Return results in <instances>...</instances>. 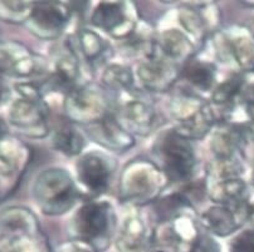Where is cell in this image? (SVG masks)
<instances>
[{
  "label": "cell",
  "instance_id": "obj_1",
  "mask_svg": "<svg viewBox=\"0 0 254 252\" xmlns=\"http://www.w3.org/2000/svg\"><path fill=\"white\" fill-rule=\"evenodd\" d=\"M16 97L9 105V123L20 133L33 138L46 137L49 132V108L34 83H16Z\"/></svg>",
  "mask_w": 254,
  "mask_h": 252
},
{
  "label": "cell",
  "instance_id": "obj_2",
  "mask_svg": "<svg viewBox=\"0 0 254 252\" xmlns=\"http://www.w3.org/2000/svg\"><path fill=\"white\" fill-rule=\"evenodd\" d=\"M33 197L43 213L56 216L65 213L74 206L78 191L64 169L49 168L35 178Z\"/></svg>",
  "mask_w": 254,
  "mask_h": 252
},
{
  "label": "cell",
  "instance_id": "obj_3",
  "mask_svg": "<svg viewBox=\"0 0 254 252\" xmlns=\"http://www.w3.org/2000/svg\"><path fill=\"white\" fill-rule=\"evenodd\" d=\"M159 168L171 182H187L194 174L196 156L191 142L175 131L161 134L154 147Z\"/></svg>",
  "mask_w": 254,
  "mask_h": 252
},
{
  "label": "cell",
  "instance_id": "obj_4",
  "mask_svg": "<svg viewBox=\"0 0 254 252\" xmlns=\"http://www.w3.org/2000/svg\"><path fill=\"white\" fill-rule=\"evenodd\" d=\"M174 131L187 140H200L213 128L215 112L209 103L191 93H180L170 103Z\"/></svg>",
  "mask_w": 254,
  "mask_h": 252
},
{
  "label": "cell",
  "instance_id": "obj_5",
  "mask_svg": "<svg viewBox=\"0 0 254 252\" xmlns=\"http://www.w3.org/2000/svg\"><path fill=\"white\" fill-rule=\"evenodd\" d=\"M115 227V212L107 202H89L76 212L72 220L74 236L91 246L102 247Z\"/></svg>",
  "mask_w": 254,
  "mask_h": 252
},
{
  "label": "cell",
  "instance_id": "obj_6",
  "mask_svg": "<svg viewBox=\"0 0 254 252\" xmlns=\"http://www.w3.org/2000/svg\"><path fill=\"white\" fill-rule=\"evenodd\" d=\"M164 172L147 161H135L125 168L120 183L121 197L127 202L142 203L152 200L165 186Z\"/></svg>",
  "mask_w": 254,
  "mask_h": 252
},
{
  "label": "cell",
  "instance_id": "obj_7",
  "mask_svg": "<svg viewBox=\"0 0 254 252\" xmlns=\"http://www.w3.org/2000/svg\"><path fill=\"white\" fill-rule=\"evenodd\" d=\"M111 103L105 92L95 86H81L65 96L64 110L68 119L84 126L96 123L110 115Z\"/></svg>",
  "mask_w": 254,
  "mask_h": 252
},
{
  "label": "cell",
  "instance_id": "obj_8",
  "mask_svg": "<svg viewBox=\"0 0 254 252\" xmlns=\"http://www.w3.org/2000/svg\"><path fill=\"white\" fill-rule=\"evenodd\" d=\"M91 23L111 37L124 41L132 34L140 22L132 3L102 1L92 11Z\"/></svg>",
  "mask_w": 254,
  "mask_h": 252
},
{
  "label": "cell",
  "instance_id": "obj_9",
  "mask_svg": "<svg viewBox=\"0 0 254 252\" xmlns=\"http://www.w3.org/2000/svg\"><path fill=\"white\" fill-rule=\"evenodd\" d=\"M216 51L220 59L232 63L241 73L254 72V35L251 30L234 27L216 38Z\"/></svg>",
  "mask_w": 254,
  "mask_h": 252
},
{
  "label": "cell",
  "instance_id": "obj_10",
  "mask_svg": "<svg viewBox=\"0 0 254 252\" xmlns=\"http://www.w3.org/2000/svg\"><path fill=\"white\" fill-rule=\"evenodd\" d=\"M196 223L187 213L161 221L154 234L159 252H190L199 237Z\"/></svg>",
  "mask_w": 254,
  "mask_h": 252
},
{
  "label": "cell",
  "instance_id": "obj_11",
  "mask_svg": "<svg viewBox=\"0 0 254 252\" xmlns=\"http://www.w3.org/2000/svg\"><path fill=\"white\" fill-rule=\"evenodd\" d=\"M46 60L18 42L0 43V73L13 78H29L46 72Z\"/></svg>",
  "mask_w": 254,
  "mask_h": 252
},
{
  "label": "cell",
  "instance_id": "obj_12",
  "mask_svg": "<svg viewBox=\"0 0 254 252\" xmlns=\"http://www.w3.org/2000/svg\"><path fill=\"white\" fill-rule=\"evenodd\" d=\"M68 4L60 1L34 3L32 14L25 22L30 33L42 39H56L62 34L70 18Z\"/></svg>",
  "mask_w": 254,
  "mask_h": 252
},
{
  "label": "cell",
  "instance_id": "obj_13",
  "mask_svg": "<svg viewBox=\"0 0 254 252\" xmlns=\"http://www.w3.org/2000/svg\"><path fill=\"white\" fill-rule=\"evenodd\" d=\"M29 163V150L10 137L0 140V200L13 192Z\"/></svg>",
  "mask_w": 254,
  "mask_h": 252
},
{
  "label": "cell",
  "instance_id": "obj_14",
  "mask_svg": "<svg viewBox=\"0 0 254 252\" xmlns=\"http://www.w3.org/2000/svg\"><path fill=\"white\" fill-rule=\"evenodd\" d=\"M254 206L251 202L238 204H216L203 212L200 222L216 236L225 237L234 234L244 223L251 221Z\"/></svg>",
  "mask_w": 254,
  "mask_h": 252
},
{
  "label": "cell",
  "instance_id": "obj_15",
  "mask_svg": "<svg viewBox=\"0 0 254 252\" xmlns=\"http://www.w3.org/2000/svg\"><path fill=\"white\" fill-rule=\"evenodd\" d=\"M120 102V123L130 133L147 136L156 124L155 108L136 92H125Z\"/></svg>",
  "mask_w": 254,
  "mask_h": 252
},
{
  "label": "cell",
  "instance_id": "obj_16",
  "mask_svg": "<svg viewBox=\"0 0 254 252\" xmlns=\"http://www.w3.org/2000/svg\"><path fill=\"white\" fill-rule=\"evenodd\" d=\"M138 82L150 92H165L171 88L179 77L178 65L152 51L142 58L136 69Z\"/></svg>",
  "mask_w": 254,
  "mask_h": 252
},
{
  "label": "cell",
  "instance_id": "obj_17",
  "mask_svg": "<svg viewBox=\"0 0 254 252\" xmlns=\"http://www.w3.org/2000/svg\"><path fill=\"white\" fill-rule=\"evenodd\" d=\"M76 169L82 187L93 196H98L107 190L114 172L111 161L98 153L82 156L77 162Z\"/></svg>",
  "mask_w": 254,
  "mask_h": 252
},
{
  "label": "cell",
  "instance_id": "obj_18",
  "mask_svg": "<svg viewBox=\"0 0 254 252\" xmlns=\"http://www.w3.org/2000/svg\"><path fill=\"white\" fill-rule=\"evenodd\" d=\"M87 133L96 143L107 150L124 152L133 146L132 134L124 128L120 121L111 114L96 123L86 126Z\"/></svg>",
  "mask_w": 254,
  "mask_h": 252
},
{
  "label": "cell",
  "instance_id": "obj_19",
  "mask_svg": "<svg viewBox=\"0 0 254 252\" xmlns=\"http://www.w3.org/2000/svg\"><path fill=\"white\" fill-rule=\"evenodd\" d=\"M37 234H39V225L29 209L10 207L0 213V240L6 245L20 237Z\"/></svg>",
  "mask_w": 254,
  "mask_h": 252
},
{
  "label": "cell",
  "instance_id": "obj_20",
  "mask_svg": "<svg viewBox=\"0 0 254 252\" xmlns=\"http://www.w3.org/2000/svg\"><path fill=\"white\" fill-rule=\"evenodd\" d=\"M79 77V63L76 51L72 48H65L54 58L53 69L49 74V87L54 91L63 92L67 96L77 88Z\"/></svg>",
  "mask_w": 254,
  "mask_h": 252
},
{
  "label": "cell",
  "instance_id": "obj_21",
  "mask_svg": "<svg viewBox=\"0 0 254 252\" xmlns=\"http://www.w3.org/2000/svg\"><path fill=\"white\" fill-rule=\"evenodd\" d=\"M251 128L237 123H224L213 134L210 148L215 159L237 158L239 151L243 150Z\"/></svg>",
  "mask_w": 254,
  "mask_h": 252
},
{
  "label": "cell",
  "instance_id": "obj_22",
  "mask_svg": "<svg viewBox=\"0 0 254 252\" xmlns=\"http://www.w3.org/2000/svg\"><path fill=\"white\" fill-rule=\"evenodd\" d=\"M154 53L162 56L164 59L178 65L185 60L189 62L190 56L194 51V44L190 38L181 30L166 29L155 38Z\"/></svg>",
  "mask_w": 254,
  "mask_h": 252
},
{
  "label": "cell",
  "instance_id": "obj_23",
  "mask_svg": "<svg viewBox=\"0 0 254 252\" xmlns=\"http://www.w3.org/2000/svg\"><path fill=\"white\" fill-rule=\"evenodd\" d=\"M208 192L210 199L219 204H238L249 202L248 186L243 177H209Z\"/></svg>",
  "mask_w": 254,
  "mask_h": 252
},
{
  "label": "cell",
  "instance_id": "obj_24",
  "mask_svg": "<svg viewBox=\"0 0 254 252\" xmlns=\"http://www.w3.org/2000/svg\"><path fill=\"white\" fill-rule=\"evenodd\" d=\"M74 41L76 50H78L79 55L92 67H100L111 58V46L95 30L79 29Z\"/></svg>",
  "mask_w": 254,
  "mask_h": 252
},
{
  "label": "cell",
  "instance_id": "obj_25",
  "mask_svg": "<svg viewBox=\"0 0 254 252\" xmlns=\"http://www.w3.org/2000/svg\"><path fill=\"white\" fill-rule=\"evenodd\" d=\"M146 226L137 215H127L124 218L116 246L119 252H147L150 246Z\"/></svg>",
  "mask_w": 254,
  "mask_h": 252
},
{
  "label": "cell",
  "instance_id": "obj_26",
  "mask_svg": "<svg viewBox=\"0 0 254 252\" xmlns=\"http://www.w3.org/2000/svg\"><path fill=\"white\" fill-rule=\"evenodd\" d=\"M246 88V78L244 73L237 72L228 77L224 82L216 87L211 96V102L214 107L220 109L219 112L225 114L232 110L238 104H241L242 96Z\"/></svg>",
  "mask_w": 254,
  "mask_h": 252
},
{
  "label": "cell",
  "instance_id": "obj_27",
  "mask_svg": "<svg viewBox=\"0 0 254 252\" xmlns=\"http://www.w3.org/2000/svg\"><path fill=\"white\" fill-rule=\"evenodd\" d=\"M183 77L192 88L200 92H209L215 83L216 68L211 62L189 60L183 70Z\"/></svg>",
  "mask_w": 254,
  "mask_h": 252
},
{
  "label": "cell",
  "instance_id": "obj_28",
  "mask_svg": "<svg viewBox=\"0 0 254 252\" xmlns=\"http://www.w3.org/2000/svg\"><path fill=\"white\" fill-rule=\"evenodd\" d=\"M179 23L184 28L185 34L194 41H203L209 27H211L205 14L195 4H190L188 8L179 11Z\"/></svg>",
  "mask_w": 254,
  "mask_h": 252
},
{
  "label": "cell",
  "instance_id": "obj_29",
  "mask_svg": "<svg viewBox=\"0 0 254 252\" xmlns=\"http://www.w3.org/2000/svg\"><path fill=\"white\" fill-rule=\"evenodd\" d=\"M54 148L65 156H77L84 148V138L70 124H62L53 133Z\"/></svg>",
  "mask_w": 254,
  "mask_h": 252
},
{
  "label": "cell",
  "instance_id": "obj_30",
  "mask_svg": "<svg viewBox=\"0 0 254 252\" xmlns=\"http://www.w3.org/2000/svg\"><path fill=\"white\" fill-rule=\"evenodd\" d=\"M155 46V38L151 29L145 24L138 23L136 29L130 37L124 39L121 48L127 55H142V58L152 53Z\"/></svg>",
  "mask_w": 254,
  "mask_h": 252
},
{
  "label": "cell",
  "instance_id": "obj_31",
  "mask_svg": "<svg viewBox=\"0 0 254 252\" xmlns=\"http://www.w3.org/2000/svg\"><path fill=\"white\" fill-rule=\"evenodd\" d=\"M102 81L108 88L115 91L125 92L133 91V75L130 68L125 67L121 64H111L106 68L103 72Z\"/></svg>",
  "mask_w": 254,
  "mask_h": 252
},
{
  "label": "cell",
  "instance_id": "obj_32",
  "mask_svg": "<svg viewBox=\"0 0 254 252\" xmlns=\"http://www.w3.org/2000/svg\"><path fill=\"white\" fill-rule=\"evenodd\" d=\"M34 3L0 1V19L9 23H24L32 14Z\"/></svg>",
  "mask_w": 254,
  "mask_h": 252
},
{
  "label": "cell",
  "instance_id": "obj_33",
  "mask_svg": "<svg viewBox=\"0 0 254 252\" xmlns=\"http://www.w3.org/2000/svg\"><path fill=\"white\" fill-rule=\"evenodd\" d=\"M229 252H254V231H243L235 236L229 245Z\"/></svg>",
  "mask_w": 254,
  "mask_h": 252
},
{
  "label": "cell",
  "instance_id": "obj_34",
  "mask_svg": "<svg viewBox=\"0 0 254 252\" xmlns=\"http://www.w3.org/2000/svg\"><path fill=\"white\" fill-rule=\"evenodd\" d=\"M241 105L251 124V128L254 129V83L246 86L243 96H242Z\"/></svg>",
  "mask_w": 254,
  "mask_h": 252
},
{
  "label": "cell",
  "instance_id": "obj_35",
  "mask_svg": "<svg viewBox=\"0 0 254 252\" xmlns=\"http://www.w3.org/2000/svg\"><path fill=\"white\" fill-rule=\"evenodd\" d=\"M190 252H220L219 245L206 235H199Z\"/></svg>",
  "mask_w": 254,
  "mask_h": 252
},
{
  "label": "cell",
  "instance_id": "obj_36",
  "mask_svg": "<svg viewBox=\"0 0 254 252\" xmlns=\"http://www.w3.org/2000/svg\"><path fill=\"white\" fill-rule=\"evenodd\" d=\"M5 78V75L3 73H0V104L5 103L10 98V89L6 84Z\"/></svg>",
  "mask_w": 254,
  "mask_h": 252
},
{
  "label": "cell",
  "instance_id": "obj_37",
  "mask_svg": "<svg viewBox=\"0 0 254 252\" xmlns=\"http://www.w3.org/2000/svg\"><path fill=\"white\" fill-rule=\"evenodd\" d=\"M8 137V124L0 117V140Z\"/></svg>",
  "mask_w": 254,
  "mask_h": 252
},
{
  "label": "cell",
  "instance_id": "obj_38",
  "mask_svg": "<svg viewBox=\"0 0 254 252\" xmlns=\"http://www.w3.org/2000/svg\"><path fill=\"white\" fill-rule=\"evenodd\" d=\"M251 182L252 186L254 187V162H253V166H252V172H251Z\"/></svg>",
  "mask_w": 254,
  "mask_h": 252
},
{
  "label": "cell",
  "instance_id": "obj_39",
  "mask_svg": "<svg viewBox=\"0 0 254 252\" xmlns=\"http://www.w3.org/2000/svg\"><path fill=\"white\" fill-rule=\"evenodd\" d=\"M251 32H252V34L254 35V22H253V25H252V29H251Z\"/></svg>",
  "mask_w": 254,
  "mask_h": 252
},
{
  "label": "cell",
  "instance_id": "obj_40",
  "mask_svg": "<svg viewBox=\"0 0 254 252\" xmlns=\"http://www.w3.org/2000/svg\"><path fill=\"white\" fill-rule=\"evenodd\" d=\"M0 252H4V251H1V250H0Z\"/></svg>",
  "mask_w": 254,
  "mask_h": 252
}]
</instances>
